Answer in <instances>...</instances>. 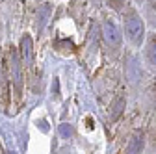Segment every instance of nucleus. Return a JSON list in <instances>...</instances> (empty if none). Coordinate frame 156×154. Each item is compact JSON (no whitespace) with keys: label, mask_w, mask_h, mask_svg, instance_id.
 Wrapping results in <instances>:
<instances>
[{"label":"nucleus","mask_w":156,"mask_h":154,"mask_svg":"<svg viewBox=\"0 0 156 154\" xmlns=\"http://www.w3.org/2000/svg\"><path fill=\"white\" fill-rule=\"evenodd\" d=\"M125 30H126V35H128V39L132 43H136V45L141 43L143 33H145V26H143V21L136 13L126 15V19H125Z\"/></svg>","instance_id":"1"},{"label":"nucleus","mask_w":156,"mask_h":154,"mask_svg":"<svg viewBox=\"0 0 156 154\" xmlns=\"http://www.w3.org/2000/svg\"><path fill=\"white\" fill-rule=\"evenodd\" d=\"M141 150H143V139H141L140 134H136V136L130 139V145H128L126 154H141Z\"/></svg>","instance_id":"4"},{"label":"nucleus","mask_w":156,"mask_h":154,"mask_svg":"<svg viewBox=\"0 0 156 154\" xmlns=\"http://www.w3.org/2000/svg\"><path fill=\"white\" fill-rule=\"evenodd\" d=\"M48 15H50V8H48V6H43V8H41V11H39V15H37V28H39V30L45 26L47 17H48Z\"/></svg>","instance_id":"6"},{"label":"nucleus","mask_w":156,"mask_h":154,"mask_svg":"<svg viewBox=\"0 0 156 154\" xmlns=\"http://www.w3.org/2000/svg\"><path fill=\"white\" fill-rule=\"evenodd\" d=\"M147 58H149V61L156 67V37H151V39H149V45H147Z\"/></svg>","instance_id":"5"},{"label":"nucleus","mask_w":156,"mask_h":154,"mask_svg":"<svg viewBox=\"0 0 156 154\" xmlns=\"http://www.w3.org/2000/svg\"><path fill=\"white\" fill-rule=\"evenodd\" d=\"M60 132L63 134V136H71V134H73V128H71L69 124H62V128H60Z\"/></svg>","instance_id":"7"},{"label":"nucleus","mask_w":156,"mask_h":154,"mask_svg":"<svg viewBox=\"0 0 156 154\" xmlns=\"http://www.w3.org/2000/svg\"><path fill=\"white\" fill-rule=\"evenodd\" d=\"M102 33H104V39L108 41V45H112V47H119L121 45V30H119V26H117L113 21L108 19V21L104 23Z\"/></svg>","instance_id":"2"},{"label":"nucleus","mask_w":156,"mask_h":154,"mask_svg":"<svg viewBox=\"0 0 156 154\" xmlns=\"http://www.w3.org/2000/svg\"><path fill=\"white\" fill-rule=\"evenodd\" d=\"M21 52H23L24 63H32V60H34V43H32V37L28 33H24L23 41H21Z\"/></svg>","instance_id":"3"}]
</instances>
